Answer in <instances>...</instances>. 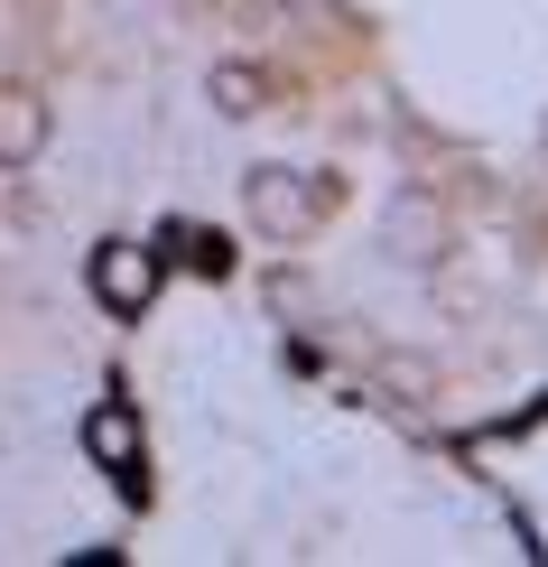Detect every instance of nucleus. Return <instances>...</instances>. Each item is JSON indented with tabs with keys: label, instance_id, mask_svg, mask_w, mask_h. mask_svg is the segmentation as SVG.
Here are the masks:
<instances>
[{
	"label": "nucleus",
	"instance_id": "1",
	"mask_svg": "<svg viewBox=\"0 0 548 567\" xmlns=\"http://www.w3.org/2000/svg\"><path fill=\"white\" fill-rule=\"evenodd\" d=\"M242 215L270 233V243H307V233L325 224V186H317V177H298V168H251Z\"/></svg>",
	"mask_w": 548,
	"mask_h": 567
},
{
	"label": "nucleus",
	"instance_id": "2",
	"mask_svg": "<svg viewBox=\"0 0 548 567\" xmlns=\"http://www.w3.org/2000/svg\"><path fill=\"white\" fill-rule=\"evenodd\" d=\"M93 298H103L112 317H149V298H158V251L103 243V251H93Z\"/></svg>",
	"mask_w": 548,
	"mask_h": 567
},
{
	"label": "nucleus",
	"instance_id": "3",
	"mask_svg": "<svg viewBox=\"0 0 548 567\" xmlns=\"http://www.w3.org/2000/svg\"><path fill=\"white\" fill-rule=\"evenodd\" d=\"M46 150V103L38 84H0V168H29Z\"/></svg>",
	"mask_w": 548,
	"mask_h": 567
},
{
	"label": "nucleus",
	"instance_id": "4",
	"mask_svg": "<svg viewBox=\"0 0 548 567\" xmlns=\"http://www.w3.org/2000/svg\"><path fill=\"white\" fill-rule=\"evenodd\" d=\"M84 446H93V456L112 465V475H131V465H139V419H131V410H93Z\"/></svg>",
	"mask_w": 548,
	"mask_h": 567
},
{
	"label": "nucleus",
	"instance_id": "5",
	"mask_svg": "<svg viewBox=\"0 0 548 567\" xmlns=\"http://www.w3.org/2000/svg\"><path fill=\"white\" fill-rule=\"evenodd\" d=\"M214 112H232V122L260 112V75H251V65H214Z\"/></svg>",
	"mask_w": 548,
	"mask_h": 567
},
{
	"label": "nucleus",
	"instance_id": "6",
	"mask_svg": "<svg viewBox=\"0 0 548 567\" xmlns=\"http://www.w3.org/2000/svg\"><path fill=\"white\" fill-rule=\"evenodd\" d=\"M391 243L410 251V261H437V215H427V205H400V215H391Z\"/></svg>",
	"mask_w": 548,
	"mask_h": 567
}]
</instances>
